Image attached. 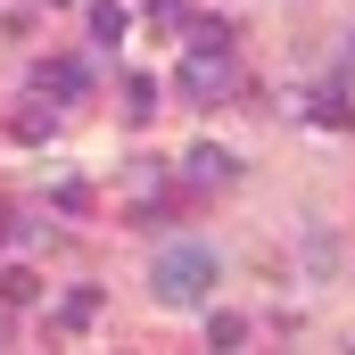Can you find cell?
<instances>
[{"mask_svg": "<svg viewBox=\"0 0 355 355\" xmlns=\"http://www.w3.org/2000/svg\"><path fill=\"white\" fill-rule=\"evenodd\" d=\"M149 289H157V306H207V289H215V248H207V240L166 248L157 272H149Z\"/></svg>", "mask_w": 355, "mask_h": 355, "instance_id": "1", "label": "cell"}, {"mask_svg": "<svg viewBox=\"0 0 355 355\" xmlns=\"http://www.w3.org/2000/svg\"><path fill=\"white\" fill-rule=\"evenodd\" d=\"M223 91H232V50L182 42V99H223Z\"/></svg>", "mask_w": 355, "mask_h": 355, "instance_id": "2", "label": "cell"}, {"mask_svg": "<svg viewBox=\"0 0 355 355\" xmlns=\"http://www.w3.org/2000/svg\"><path fill=\"white\" fill-rule=\"evenodd\" d=\"M182 174H190V182H207V190H223V182L240 174V157H223V149H215V141H198V149H190V157H182Z\"/></svg>", "mask_w": 355, "mask_h": 355, "instance_id": "3", "label": "cell"}, {"mask_svg": "<svg viewBox=\"0 0 355 355\" xmlns=\"http://www.w3.org/2000/svg\"><path fill=\"white\" fill-rule=\"evenodd\" d=\"M83 58H50V67H42V75H33V91H50V99H58V107H67V99H83Z\"/></svg>", "mask_w": 355, "mask_h": 355, "instance_id": "4", "label": "cell"}, {"mask_svg": "<svg viewBox=\"0 0 355 355\" xmlns=\"http://www.w3.org/2000/svg\"><path fill=\"white\" fill-rule=\"evenodd\" d=\"M306 116H314V124H331V132H347V124H355V99H347V91H314V99H306Z\"/></svg>", "mask_w": 355, "mask_h": 355, "instance_id": "5", "label": "cell"}, {"mask_svg": "<svg viewBox=\"0 0 355 355\" xmlns=\"http://www.w3.org/2000/svg\"><path fill=\"white\" fill-rule=\"evenodd\" d=\"M124 116H132V124L157 116V75H124Z\"/></svg>", "mask_w": 355, "mask_h": 355, "instance_id": "6", "label": "cell"}, {"mask_svg": "<svg viewBox=\"0 0 355 355\" xmlns=\"http://www.w3.org/2000/svg\"><path fill=\"white\" fill-rule=\"evenodd\" d=\"M124 25H132L124 0H91V33H99V42H124Z\"/></svg>", "mask_w": 355, "mask_h": 355, "instance_id": "7", "label": "cell"}, {"mask_svg": "<svg viewBox=\"0 0 355 355\" xmlns=\"http://www.w3.org/2000/svg\"><path fill=\"white\" fill-rule=\"evenodd\" d=\"M50 107H58V99H50V91H42V99H33V107H17V132H25V141H42V132H50Z\"/></svg>", "mask_w": 355, "mask_h": 355, "instance_id": "8", "label": "cell"}, {"mask_svg": "<svg viewBox=\"0 0 355 355\" xmlns=\"http://www.w3.org/2000/svg\"><path fill=\"white\" fill-rule=\"evenodd\" d=\"M207 339H215V347H240V339H248V314H207Z\"/></svg>", "mask_w": 355, "mask_h": 355, "instance_id": "9", "label": "cell"}, {"mask_svg": "<svg viewBox=\"0 0 355 355\" xmlns=\"http://www.w3.org/2000/svg\"><path fill=\"white\" fill-rule=\"evenodd\" d=\"M33 289H42V281H33L25 265H8V272H0V297H8V306H33Z\"/></svg>", "mask_w": 355, "mask_h": 355, "instance_id": "10", "label": "cell"}, {"mask_svg": "<svg viewBox=\"0 0 355 355\" xmlns=\"http://www.w3.org/2000/svg\"><path fill=\"white\" fill-rule=\"evenodd\" d=\"M91 314H99V289H75V297H67V306H58V322H67V331H83Z\"/></svg>", "mask_w": 355, "mask_h": 355, "instance_id": "11", "label": "cell"}, {"mask_svg": "<svg viewBox=\"0 0 355 355\" xmlns=\"http://www.w3.org/2000/svg\"><path fill=\"white\" fill-rule=\"evenodd\" d=\"M149 17H157V25H174V33H182V25H190L198 8H190V0H149Z\"/></svg>", "mask_w": 355, "mask_h": 355, "instance_id": "12", "label": "cell"}, {"mask_svg": "<svg viewBox=\"0 0 355 355\" xmlns=\"http://www.w3.org/2000/svg\"><path fill=\"white\" fill-rule=\"evenodd\" d=\"M58 207H67V215H83V207H91V182L67 174V182H58Z\"/></svg>", "mask_w": 355, "mask_h": 355, "instance_id": "13", "label": "cell"}, {"mask_svg": "<svg viewBox=\"0 0 355 355\" xmlns=\"http://www.w3.org/2000/svg\"><path fill=\"white\" fill-rule=\"evenodd\" d=\"M124 182H132V190H157V182H166V166H157V157H132V174H124Z\"/></svg>", "mask_w": 355, "mask_h": 355, "instance_id": "14", "label": "cell"}, {"mask_svg": "<svg viewBox=\"0 0 355 355\" xmlns=\"http://www.w3.org/2000/svg\"><path fill=\"white\" fill-rule=\"evenodd\" d=\"M50 8H67V0H50Z\"/></svg>", "mask_w": 355, "mask_h": 355, "instance_id": "15", "label": "cell"}]
</instances>
